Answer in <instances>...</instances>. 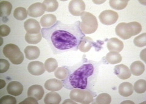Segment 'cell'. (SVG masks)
Segmentation results:
<instances>
[{
  "label": "cell",
  "instance_id": "cell-1",
  "mask_svg": "<svg viewBox=\"0 0 146 104\" xmlns=\"http://www.w3.org/2000/svg\"><path fill=\"white\" fill-rule=\"evenodd\" d=\"M42 33L54 54L68 50H77L85 37L80 29L79 21L71 25L57 21L51 28H43Z\"/></svg>",
  "mask_w": 146,
  "mask_h": 104
},
{
  "label": "cell",
  "instance_id": "cell-2",
  "mask_svg": "<svg viewBox=\"0 0 146 104\" xmlns=\"http://www.w3.org/2000/svg\"><path fill=\"white\" fill-rule=\"evenodd\" d=\"M93 72L94 66L92 64L83 65L65 80V87L68 89H85L88 78L93 74Z\"/></svg>",
  "mask_w": 146,
  "mask_h": 104
},
{
  "label": "cell",
  "instance_id": "cell-3",
  "mask_svg": "<svg viewBox=\"0 0 146 104\" xmlns=\"http://www.w3.org/2000/svg\"><path fill=\"white\" fill-rule=\"evenodd\" d=\"M142 30V26L138 22L133 21L125 23H121L116 27V35L123 40H127L139 34Z\"/></svg>",
  "mask_w": 146,
  "mask_h": 104
},
{
  "label": "cell",
  "instance_id": "cell-4",
  "mask_svg": "<svg viewBox=\"0 0 146 104\" xmlns=\"http://www.w3.org/2000/svg\"><path fill=\"white\" fill-rule=\"evenodd\" d=\"M80 16V29L82 32L84 34L94 33L98 28V22L96 17L88 12H84Z\"/></svg>",
  "mask_w": 146,
  "mask_h": 104
},
{
  "label": "cell",
  "instance_id": "cell-5",
  "mask_svg": "<svg viewBox=\"0 0 146 104\" xmlns=\"http://www.w3.org/2000/svg\"><path fill=\"white\" fill-rule=\"evenodd\" d=\"M3 54L14 65H20L24 60V55L14 44H7L3 48Z\"/></svg>",
  "mask_w": 146,
  "mask_h": 104
},
{
  "label": "cell",
  "instance_id": "cell-6",
  "mask_svg": "<svg viewBox=\"0 0 146 104\" xmlns=\"http://www.w3.org/2000/svg\"><path fill=\"white\" fill-rule=\"evenodd\" d=\"M70 97L73 101L82 104H88L93 102V96L89 91H85L84 89L74 88L71 90Z\"/></svg>",
  "mask_w": 146,
  "mask_h": 104
},
{
  "label": "cell",
  "instance_id": "cell-7",
  "mask_svg": "<svg viewBox=\"0 0 146 104\" xmlns=\"http://www.w3.org/2000/svg\"><path fill=\"white\" fill-rule=\"evenodd\" d=\"M118 13L111 10L104 11L99 15V19L105 25H112L118 20Z\"/></svg>",
  "mask_w": 146,
  "mask_h": 104
},
{
  "label": "cell",
  "instance_id": "cell-8",
  "mask_svg": "<svg viewBox=\"0 0 146 104\" xmlns=\"http://www.w3.org/2000/svg\"><path fill=\"white\" fill-rule=\"evenodd\" d=\"M68 9L72 15L80 16L85 10V4L82 0H72L69 3Z\"/></svg>",
  "mask_w": 146,
  "mask_h": 104
},
{
  "label": "cell",
  "instance_id": "cell-9",
  "mask_svg": "<svg viewBox=\"0 0 146 104\" xmlns=\"http://www.w3.org/2000/svg\"><path fill=\"white\" fill-rule=\"evenodd\" d=\"M27 11V14L31 17H39L44 13L45 6L43 3H36L30 6Z\"/></svg>",
  "mask_w": 146,
  "mask_h": 104
},
{
  "label": "cell",
  "instance_id": "cell-10",
  "mask_svg": "<svg viewBox=\"0 0 146 104\" xmlns=\"http://www.w3.org/2000/svg\"><path fill=\"white\" fill-rule=\"evenodd\" d=\"M27 70L30 74L34 76H40L45 72L44 64L39 61L30 62L27 66Z\"/></svg>",
  "mask_w": 146,
  "mask_h": 104
},
{
  "label": "cell",
  "instance_id": "cell-11",
  "mask_svg": "<svg viewBox=\"0 0 146 104\" xmlns=\"http://www.w3.org/2000/svg\"><path fill=\"white\" fill-rule=\"evenodd\" d=\"M24 28L27 33L36 34L40 33L41 27L38 21L31 19L27 20L24 23Z\"/></svg>",
  "mask_w": 146,
  "mask_h": 104
},
{
  "label": "cell",
  "instance_id": "cell-12",
  "mask_svg": "<svg viewBox=\"0 0 146 104\" xmlns=\"http://www.w3.org/2000/svg\"><path fill=\"white\" fill-rule=\"evenodd\" d=\"M114 73L122 80H126L131 77V72L129 68L123 64L116 65L114 68Z\"/></svg>",
  "mask_w": 146,
  "mask_h": 104
},
{
  "label": "cell",
  "instance_id": "cell-13",
  "mask_svg": "<svg viewBox=\"0 0 146 104\" xmlns=\"http://www.w3.org/2000/svg\"><path fill=\"white\" fill-rule=\"evenodd\" d=\"M44 91L43 87L39 85H32L29 88L27 91V96L33 97L37 101L41 100L44 96Z\"/></svg>",
  "mask_w": 146,
  "mask_h": 104
},
{
  "label": "cell",
  "instance_id": "cell-14",
  "mask_svg": "<svg viewBox=\"0 0 146 104\" xmlns=\"http://www.w3.org/2000/svg\"><path fill=\"white\" fill-rule=\"evenodd\" d=\"M107 48L110 52H120L124 48V43L117 38H111L107 42Z\"/></svg>",
  "mask_w": 146,
  "mask_h": 104
},
{
  "label": "cell",
  "instance_id": "cell-15",
  "mask_svg": "<svg viewBox=\"0 0 146 104\" xmlns=\"http://www.w3.org/2000/svg\"><path fill=\"white\" fill-rule=\"evenodd\" d=\"M23 91V87L18 82L12 81L9 83L7 87V93L14 96H18L20 95Z\"/></svg>",
  "mask_w": 146,
  "mask_h": 104
},
{
  "label": "cell",
  "instance_id": "cell-16",
  "mask_svg": "<svg viewBox=\"0 0 146 104\" xmlns=\"http://www.w3.org/2000/svg\"><path fill=\"white\" fill-rule=\"evenodd\" d=\"M63 87L62 81L56 79H51L48 80L44 83V88L49 91H56L60 90Z\"/></svg>",
  "mask_w": 146,
  "mask_h": 104
},
{
  "label": "cell",
  "instance_id": "cell-17",
  "mask_svg": "<svg viewBox=\"0 0 146 104\" xmlns=\"http://www.w3.org/2000/svg\"><path fill=\"white\" fill-rule=\"evenodd\" d=\"M25 56L28 60H35L40 56V51L38 47L34 46H28L25 49Z\"/></svg>",
  "mask_w": 146,
  "mask_h": 104
},
{
  "label": "cell",
  "instance_id": "cell-18",
  "mask_svg": "<svg viewBox=\"0 0 146 104\" xmlns=\"http://www.w3.org/2000/svg\"><path fill=\"white\" fill-rule=\"evenodd\" d=\"M133 86L129 82H123L119 87V93L123 97H129L133 93Z\"/></svg>",
  "mask_w": 146,
  "mask_h": 104
},
{
  "label": "cell",
  "instance_id": "cell-19",
  "mask_svg": "<svg viewBox=\"0 0 146 104\" xmlns=\"http://www.w3.org/2000/svg\"><path fill=\"white\" fill-rule=\"evenodd\" d=\"M57 21L56 17L52 14L44 15L40 19V24L44 28H51Z\"/></svg>",
  "mask_w": 146,
  "mask_h": 104
},
{
  "label": "cell",
  "instance_id": "cell-20",
  "mask_svg": "<svg viewBox=\"0 0 146 104\" xmlns=\"http://www.w3.org/2000/svg\"><path fill=\"white\" fill-rule=\"evenodd\" d=\"M145 71V66L141 61H136L133 62L130 65V72L132 74L139 76L142 74Z\"/></svg>",
  "mask_w": 146,
  "mask_h": 104
},
{
  "label": "cell",
  "instance_id": "cell-21",
  "mask_svg": "<svg viewBox=\"0 0 146 104\" xmlns=\"http://www.w3.org/2000/svg\"><path fill=\"white\" fill-rule=\"evenodd\" d=\"M61 97L57 93L50 92L44 98V102L46 104H58L60 103Z\"/></svg>",
  "mask_w": 146,
  "mask_h": 104
},
{
  "label": "cell",
  "instance_id": "cell-22",
  "mask_svg": "<svg viewBox=\"0 0 146 104\" xmlns=\"http://www.w3.org/2000/svg\"><path fill=\"white\" fill-rule=\"evenodd\" d=\"M12 6L10 2L2 1L0 2V17H5L11 14Z\"/></svg>",
  "mask_w": 146,
  "mask_h": 104
},
{
  "label": "cell",
  "instance_id": "cell-23",
  "mask_svg": "<svg viewBox=\"0 0 146 104\" xmlns=\"http://www.w3.org/2000/svg\"><path fill=\"white\" fill-rule=\"evenodd\" d=\"M93 45V41L90 37H84L82 40L80 46L79 47V50L83 52H87L90 50Z\"/></svg>",
  "mask_w": 146,
  "mask_h": 104
},
{
  "label": "cell",
  "instance_id": "cell-24",
  "mask_svg": "<svg viewBox=\"0 0 146 104\" xmlns=\"http://www.w3.org/2000/svg\"><path fill=\"white\" fill-rule=\"evenodd\" d=\"M122 56L119 52H110L106 55L107 61L111 65L117 64L122 61Z\"/></svg>",
  "mask_w": 146,
  "mask_h": 104
},
{
  "label": "cell",
  "instance_id": "cell-25",
  "mask_svg": "<svg viewBox=\"0 0 146 104\" xmlns=\"http://www.w3.org/2000/svg\"><path fill=\"white\" fill-rule=\"evenodd\" d=\"M129 1H126V0H117V1H115V0H110L109 1L110 6L114 9L117 11H121L124 9L127 6Z\"/></svg>",
  "mask_w": 146,
  "mask_h": 104
},
{
  "label": "cell",
  "instance_id": "cell-26",
  "mask_svg": "<svg viewBox=\"0 0 146 104\" xmlns=\"http://www.w3.org/2000/svg\"><path fill=\"white\" fill-rule=\"evenodd\" d=\"M44 68L48 73H52L58 67V63L54 58H49L44 62Z\"/></svg>",
  "mask_w": 146,
  "mask_h": 104
},
{
  "label": "cell",
  "instance_id": "cell-27",
  "mask_svg": "<svg viewBox=\"0 0 146 104\" xmlns=\"http://www.w3.org/2000/svg\"><path fill=\"white\" fill-rule=\"evenodd\" d=\"M42 38V36L41 33L33 34L26 33L25 35V40L27 43L29 44H37L39 43Z\"/></svg>",
  "mask_w": 146,
  "mask_h": 104
},
{
  "label": "cell",
  "instance_id": "cell-28",
  "mask_svg": "<svg viewBox=\"0 0 146 104\" xmlns=\"http://www.w3.org/2000/svg\"><path fill=\"white\" fill-rule=\"evenodd\" d=\"M45 6V11L53 12L56 11L58 7V3L56 0H46L43 2Z\"/></svg>",
  "mask_w": 146,
  "mask_h": 104
},
{
  "label": "cell",
  "instance_id": "cell-29",
  "mask_svg": "<svg viewBox=\"0 0 146 104\" xmlns=\"http://www.w3.org/2000/svg\"><path fill=\"white\" fill-rule=\"evenodd\" d=\"M27 15L28 14L26 9L22 7L16 8L13 12V17L18 20H24L27 18Z\"/></svg>",
  "mask_w": 146,
  "mask_h": 104
},
{
  "label": "cell",
  "instance_id": "cell-30",
  "mask_svg": "<svg viewBox=\"0 0 146 104\" xmlns=\"http://www.w3.org/2000/svg\"><path fill=\"white\" fill-rule=\"evenodd\" d=\"M133 87L136 93H144L146 91V81L144 79H140L135 83Z\"/></svg>",
  "mask_w": 146,
  "mask_h": 104
},
{
  "label": "cell",
  "instance_id": "cell-31",
  "mask_svg": "<svg viewBox=\"0 0 146 104\" xmlns=\"http://www.w3.org/2000/svg\"><path fill=\"white\" fill-rule=\"evenodd\" d=\"M96 101L98 104H110L111 101V97L107 93H102L97 96Z\"/></svg>",
  "mask_w": 146,
  "mask_h": 104
},
{
  "label": "cell",
  "instance_id": "cell-32",
  "mask_svg": "<svg viewBox=\"0 0 146 104\" xmlns=\"http://www.w3.org/2000/svg\"><path fill=\"white\" fill-rule=\"evenodd\" d=\"M54 74L58 79L63 80L67 78L68 74H69V72L65 67H59L55 71Z\"/></svg>",
  "mask_w": 146,
  "mask_h": 104
},
{
  "label": "cell",
  "instance_id": "cell-33",
  "mask_svg": "<svg viewBox=\"0 0 146 104\" xmlns=\"http://www.w3.org/2000/svg\"><path fill=\"white\" fill-rule=\"evenodd\" d=\"M133 43L137 47H144L146 45V33H143L135 38Z\"/></svg>",
  "mask_w": 146,
  "mask_h": 104
},
{
  "label": "cell",
  "instance_id": "cell-34",
  "mask_svg": "<svg viewBox=\"0 0 146 104\" xmlns=\"http://www.w3.org/2000/svg\"><path fill=\"white\" fill-rule=\"evenodd\" d=\"M0 103L1 104H16L17 100L13 96H11L7 95V96H3L0 99Z\"/></svg>",
  "mask_w": 146,
  "mask_h": 104
},
{
  "label": "cell",
  "instance_id": "cell-35",
  "mask_svg": "<svg viewBox=\"0 0 146 104\" xmlns=\"http://www.w3.org/2000/svg\"><path fill=\"white\" fill-rule=\"evenodd\" d=\"M10 67V64L7 60L1 58L0 59V73H4L6 72Z\"/></svg>",
  "mask_w": 146,
  "mask_h": 104
},
{
  "label": "cell",
  "instance_id": "cell-36",
  "mask_svg": "<svg viewBox=\"0 0 146 104\" xmlns=\"http://www.w3.org/2000/svg\"><path fill=\"white\" fill-rule=\"evenodd\" d=\"M11 33V28L6 25L0 26V35L1 37H6Z\"/></svg>",
  "mask_w": 146,
  "mask_h": 104
},
{
  "label": "cell",
  "instance_id": "cell-37",
  "mask_svg": "<svg viewBox=\"0 0 146 104\" xmlns=\"http://www.w3.org/2000/svg\"><path fill=\"white\" fill-rule=\"evenodd\" d=\"M23 103H26V104H38V102L36 99L33 97H29L26 99H25L23 101H22L20 103V104H23Z\"/></svg>",
  "mask_w": 146,
  "mask_h": 104
},
{
  "label": "cell",
  "instance_id": "cell-38",
  "mask_svg": "<svg viewBox=\"0 0 146 104\" xmlns=\"http://www.w3.org/2000/svg\"><path fill=\"white\" fill-rule=\"evenodd\" d=\"M145 51H146L145 49H143V50L142 51V52H141V54H140V58H141V59H142L144 62H146V60H145Z\"/></svg>",
  "mask_w": 146,
  "mask_h": 104
},
{
  "label": "cell",
  "instance_id": "cell-39",
  "mask_svg": "<svg viewBox=\"0 0 146 104\" xmlns=\"http://www.w3.org/2000/svg\"><path fill=\"white\" fill-rule=\"evenodd\" d=\"M6 85V82L3 79H0V88H3Z\"/></svg>",
  "mask_w": 146,
  "mask_h": 104
},
{
  "label": "cell",
  "instance_id": "cell-40",
  "mask_svg": "<svg viewBox=\"0 0 146 104\" xmlns=\"http://www.w3.org/2000/svg\"><path fill=\"white\" fill-rule=\"evenodd\" d=\"M76 103V102L72 101L71 100H70V99H66V100H65V102H64L63 103H63Z\"/></svg>",
  "mask_w": 146,
  "mask_h": 104
},
{
  "label": "cell",
  "instance_id": "cell-41",
  "mask_svg": "<svg viewBox=\"0 0 146 104\" xmlns=\"http://www.w3.org/2000/svg\"><path fill=\"white\" fill-rule=\"evenodd\" d=\"M93 2L95 3H98L99 4H102L103 3H104L105 1H94Z\"/></svg>",
  "mask_w": 146,
  "mask_h": 104
},
{
  "label": "cell",
  "instance_id": "cell-42",
  "mask_svg": "<svg viewBox=\"0 0 146 104\" xmlns=\"http://www.w3.org/2000/svg\"><path fill=\"white\" fill-rule=\"evenodd\" d=\"M134 103V102H131L130 101H125V102H123L121 103Z\"/></svg>",
  "mask_w": 146,
  "mask_h": 104
}]
</instances>
